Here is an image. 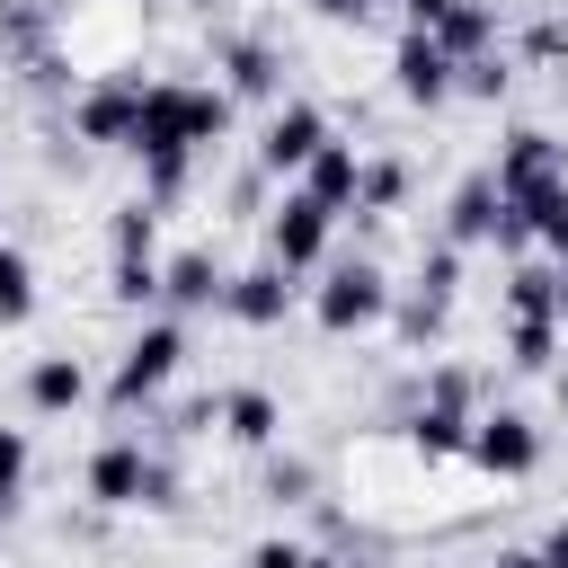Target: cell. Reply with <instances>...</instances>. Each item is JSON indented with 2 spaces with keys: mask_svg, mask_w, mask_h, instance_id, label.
<instances>
[{
  "mask_svg": "<svg viewBox=\"0 0 568 568\" xmlns=\"http://www.w3.org/2000/svg\"><path fill=\"white\" fill-rule=\"evenodd\" d=\"M390 311V284H382V266L373 257H346V266H328L320 275V293H311V320L328 328V337H346V328H373Z\"/></svg>",
  "mask_w": 568,
  "mask_h": 568,
  "instance_id": "1",
  "label": "cell"
},
{
  "mask_svg": "<svg viewBox=\"0 0 568 568\" xmlns=\"http://www.w3.org/2000/svg\"><path fill=\"white\" fill-rule=\"evenodd\" d=\"M222 71H231V89H240V98H266V89H275V53H266V44H248V36H231V44H222Z\"/></svg>",
  "mask_w": 568,
  "mask_h": 568,
  "instance_id": "21",
  "label": "cell"
},
{
  "mask_svg": "<svg viewBox=\"0 0 568 568\" xmlns=\"http://www.w3.org/2000/svg\"><path fill=\"white\" fill-rule=\"evenodd\" d=\"M550 275H559V320H568V257H559V266H550Z\"/></svg>",
  "mask_w": 568,
  "mask_h": 568,
  "instance_id": "36",
  "label": "cell"
},
{
  "mask_svg": "<svg viewBox=\"0 0 568 568\" xmlns=\"http://www.w3.org/2000/svg\"><path fill=\"white\" fill-rule=\"evenodd\" d=\"M18 488H27V435H18V426H0V515L18 506Z\"/></svg>",
  "mask_w": 568,
  "mask_h": 568,
  "instance_id": "27",
  "label": "cell"
},
{
  "mask_svg": "<svg viewBox=\"0 0 568 568\" xmlns=\"http://www.w3.org/2000/svg\"><path fill=\"white\" fill-rule=\"evenodd\" d=\"M408 195V169L399 160H364V178H355V213H390Z\"/></svg>",
  "mask_w": 568,
  "mask_h": 568,
  "instance_id": "23",
  "label": "cell"
},
{
  "mask_svg": "<svg viewBox=\"0 0 568 568\" xmlns=\"http://www.w3.org/2000/svg\"><path fill=\"white\" fill-rule=\"evenodd\" d=\"M320 142H328V115H320V106H275L266 133H257V169H266V178H302V169L320 160Z\"/></svg>",
  "mask_w": 568,
  "mask_h": 568,
  "instance_id": "5",
  "label": "cell"
},
{
  "mask_svg": "<svg viewBox=\"0 0 568 568\" xmlns=\"http://www.w3.org/2000/svg\"><path fill=\"white\" fill-rule=\"evenodd\" d=\"M151 240H160V204H151V195L115 204V222H106V248H115V257H151Z\"/></svg>",
  "mask_w": 568,
  "mask_h": 568,
  "instance_id": "20",
  "label": "cell"
},
{
  "mask_svg": "<svg viewBox=\"0 0 568 568\" xmlns=\"http://www.w3.org/2000/svg\"><path fill=\"white\" fill-rule=\"evenodd\" d=\"M328 231H337V213H328L320 195H302V186H293V195L266 213V257H275L284 275H302V266H320V257H328Z\"/></svg>",
  "mask_w": 568,
  "mask_h": 568,
  "instance_id": "4",
  "label": "cell"
},
{
  "mask_svg": "<svg viewBox=\"0 0 568 568\" xmlns=\"http://www.w3.org/2000/svg\"><path fill=\"white\" fill-rule=\"evenodd\" d=\"M302 488H311L302 462H275V470H266V497H302Z\"/></svg>",
  "mask_w": 568,
  "mask_h": 568,
  "instance_id": "32",
  "label": "cell"
},
{
  "mask_svg": "<svg viewBox=\"0 0 568 568\" xmlns=\"http://www.w3.org/2000/svg\"><path fill=\"white\" fill-rule=\"evenodd\" d=\"M106 293H115L124 311H142V302H160V266H151V257H115V275H106Z\"/></svg>",
  "mask_w": 568,
  "mask_h": 568,
  "instance_id": "24",
  "label": "cell"
},
{
  "mask_svg": "<svg viewBox=\"0 0 568 568\" xmlns=\"http://www.w3.org/2000/svg\"><path fill=\"white\" fill-rule=\"evenodd\" d=\"M311 568H346V559H320V550H311Z\"/></svg>",
  "mask_w": 568,
  "mask_h": 568,
  "instance_id": "37",
  "label": "cell"
},
{
  "mask_svg": "<svg viewBox=\"0 0 568 568\" xmlns=\"http://www.w3.org/2000/svg\"><path fill=\"white\" fill-rule=\"evenodd\" d=\"M311 9H320V18H364L373 0H311Z\"/></svg>",
  "mask_w": 568,
  "mask_h": 568,
  "instance_id": "34",
  "label": "cell"
},
{
  "mask_svg": "<svg viewBox=\"0 0 568 568\" xmlns=\"http://www.w3.org/2000/svg\"><path fill=\"white\" fill-rule=\"evenodd\" d=\"M515 213H524V231H532L550 257H568V178H550V186L515 195Z\"/></svg>",
  "mask_w": 568,
  "mask_h": 568,
  "instance_id": "18",
  "label": "cell"
},
{
  "mask_svg": "<svg viewBox=\"0 0 568 568\" xmlns=\"http://www.w3.org/2000/svg\"><path fill=\"white\" fill-rule=\"evenodd\" d=\"M248 568H311V550H302V541H257Z\"/></svg>",
  "mask_w": 568,
  "mask_h": 568,
  "instance_id": "29",
  "label": "cell"
},
{
  "mask_svg": "<svg viewBox=\"0 0 568 568\" xmlns=\"http://www.w3.org/2000/svg\"><path fill=\"white\" fill-rule=\"evenodd\" d=\"M178 364H186V328H178V320H142V337L124 346V364H115L106 399H115V408H142V399H151Z\"/></svg>",
  "mask_w": 568,
  "mask_h": 568,
  "instance_id": "3",
  "label": "cell"
},
{
  "mask_svg": "<svg viewBox=\"0 0 568 568\" xmlns=\"http://www.w3.org/2000/svg\"><path fill=\"white\" fill-rule=\"evenodd\" d=\"M27 399H36L44 417L80 408V399H89V373H80V355H36V364H27Z\"/></svg>",
  "mask_w": 568,
  "mask_h": 568,
  "instance_id": "13",
  "label": "cell"
},
{
  "mask_svg": "<svg viewBox=\"0 0 568 568\" xmlns=\"http://www.w3.org/2000/svg\"><path fill=\"white\" fill-rule=\"evenodd\" d=\"M89 497H98V506H169V470H160L133 435H115V444L89 453Z\"/></svg>",
  "mask_w": 568,
  "mask_h": 568,
  "instance_id": "2",
  "label": "cell"
},
{
  "mask_svg": "<svg viewBox=\"0 0 568 568\" xmlns=\"http://www.w3.org/2000/svg\"><path fill=\"white\" fill-rule=\"evenodd\" d=\"M506 311H515V320H559V275L532 266V257H515V275H506Z\"/></svg>",
  "mask_w": 568,
  "mask_h": 568,
  "instance_id": "19",
  "label": "cell"
},
{
  "mask_svg": "<svg viewBox=\"0 0 568 568\" xmlns=\"http://www.w3.org/2000/svg\"><path fill=\"white\" fill-rule=\"evenodd\" d=\"M488 568H541V550H497Z\"/></svg>",
  "mask_w": 568,
  "mask_h": 568,
  "instance_id": "35",
  "label": "cell"
},
{
  "mask_svg": "<svg viewBox=\"0 0 568 568\" xmlns=\"http://www.w3.org/2000/svg\"><path fill=\"white\" fill-rule=\"evenodd\" d=\"M470 462L497 470V479H524V470L541 462V426H532L524 408H488V417L470 426Z\"/></svg>",
  "mask_w": 568,
  "mask_h": 568,
  "instance_id": "6",
  "label": "cell"
},
{
  "mask_svg": "<svg viewBox=\"0 0 568 568\" xmlns=\"http://www.w3.org/2000/svg\"><path fill=\"white\" fill-rule=\"evenodd\" d=\"M435 408H470V373H462V364L435 373Z\"/></svg>",
  "mask_w": 568,
  "mask_h": 568,
  "instance_id": "30",
  "label": "cell"
},
{
  "mask_svg": "<svg viewBox=\"0 0 568 568\" xmlns=\"http://www.w3.org/2000/svg\"><path fill=\"white\" fill-rule=\"evenodd\" d=\"M355 178H364V160H355L346 142H320V160L302 169V195H320L328 213H346V204H355Z\"/></svg>",
  "mask_w": 568,
  "mask_h": 568,
  "instance_id": "15",
  "label": "cell"
},
{
  "mask_svg": "<svg viewBox=\"0 0 568 568\" xmlns=\"http://www.w3.org/2000/svg\"><path fill=\"white\" fill-rule=\"evenodd\" d=\"M293 293H302V284H293V275H284V266L266 257V266H248V275H231V293H222V311H231V320H248V328H275V320L293 311Z\"/></svg>",
  "mask_w": 568,
  "mask_h": 568,
  "instance_id": "10",
  "label": "cell"
},
{
  "mask_svg": "<svg viewBox=\"0 0 568 568\" xmlns=\"http://www.w3.org/2000/svg\"><path fill=\"white\" fill-rule=\"evenodd\" d=\"M470 426H479L470 408H435V399H426V408L408 417V444H417V462H453V453H470Z\"/></svg>",
  "mask_w": 568,
  "mask_h": 568,
  "instance_id": "14",
  "label": "cell"
},
{
  "mask_svg": "<svg viewBox=\"0 0 568 568\" xmlns=\"http://www.w3.org/2000/svg\"><path fill=\"white\" fill-rule=\"evenodd\" d=\"M550 346H559V320H515V364H524V373H541Z\"/></svg>",
  "mask_w": 568,
  "mask_h": 568,
  "instance_id": "26",
  "label": "cell"
},
{
  "mask_svg": "<svg viewBox=\"0 0 568 568\" xmlns=\"http://www.w3.org/2000/svg\"><path fill=\"white\" fill-rule=\"evenodd\" d=\"M541 568H568V524H550V541H541Z\"/></svg>",
  "mask_w": 568,
  "mask_h": 568,
  "instance_id": "33",
  "label": "cell"
},
{
  "mask_svg": "<svg viewBox=\"0 0 568 568\" xmlns=\"http://www.w3.org/2000/svg\"><path fill=\"white\" fill-rule=\"evenodd\" d=\"M497 213H506L497 178H462V195H453V222H444V240H453V248H470V240H497Z\"/></svg>",
  "mask_w": 568,
  "mask_h": 568,
  "instance_id": "12",
  "label": "cell"
},
{
  "mask_svg": "<svg viewBox=\"0 0 568 568\" xmlns=\"http://www.w3.org/2000/svg\"><path fill=\"white\" fill-rule=\"evenodd\" d=\"M435 44H444L453 62H479V53L497 44V9H488V0H453V18L435 27Z\"/></svg>",
  "mask_w": 568,
  "mask_h": 568,
  "instance_id": "17",
  "label": "cell"
},
{
  "mask_svg": "<svg viewBox=\"0 0 568 568\" xmlns=\"http://www.w3.org/2000/svg\"><path fill=\"white\" fill-rule=\"evenodd\" d=\"M453 284H462V248H453V240H435V257L417 266V293L444 311V302H453Z\"/></svg>",
  "mask_w": 568,
  "mask_h": 568,
  "instance_id": "25",
  "label": "cell"
},
{
  "mask_svg": "<svg viewBox=\"0 0 568 568\" xmlns=\"http://www.w3.org/2000/svg\"><path fill=\"white\" fill-rule=\"evenodd\" d=\"M559 408H568V373H559Z\"/></svg>",
  "mask_w": 568,
  "mask_h": 568,
  "instance_id": "38",
  "label": "cell"
},
{
  "mask_svg": "<svg viewBox=\"0 0 568 568\" xmlns=\"http://www.w3.org/2000/svg\"><path fill=\"white\" fill-rule=\"evenodd\" d=\"M195 9H213V0H195Z\"/></svg>",
  "mask_w": 568,
  "mask_h": 568,
  "instance_id": "39",
  "label": "cell"
},
{
  "mask_svg": "<svg viewBox=\"0 0 568 568\" xmlns=\"http://www.w3.org/2000/svg\"><path fill=\"white\" fill-rule=\"evenodd\" d=\"M142 71H124V80H98L89 98H80V142H124L133 151V124H142Z\"/></svg>",
  "mask_w": 568,
  "mask_h": 568,
  "instance_id": "8",
  "label": "cell"
},
{
  "mask_svg": "<svg viewBox=\"0 0 568 568\" xmlns=\"http://www.w3.org/2000/svg\"><path fill=\"white\" fill-rule=\"evenodd\" d=\"M550 178H568V169H559V142H550L541 124H515L506 151H497V195L515 204V195H532V186H550Z\"/></svg>",
  "mask_w": 568,
  "mask_h": 568,
  "instance_id": "9",
  "label": "cell"
},
{
  "mask_svg": "<svg viewBox=\"0 0 568 568\" xmlns=\"http://www.w3.org/2000/svg\"><path fill=\"white\" fill-rule=\"evenodd\" d=\"M27 311H36V266H27V248L0 240V328H18Z\"/></svg>",
  "mask_w": 568,
  "mask_h": 568,
  "instance_id": "22",
  "label": "cell"
},
{
  "mask_svg": "<svg viewBox=\"0 0 568 568\" xmlns=\"http://www.w3.org/2000/svg\"><path fill=\"white\" fill-rule=\"evenodd\" d=\"M453 89H462V98H506V62H497V53H479V62H462V71H453Z\"/></svg>",
  "mask_w": 568,
  "mask_h": 568,
  "instance_id": "28",
  "label": "cell"
},
{
  "mask_svg": "<svg viewBox=\"0 0 568 568\" xmlns=\"http://www.w3.org/2000/svg\"><path fill=\"white\" fill-rule=\"evenodd\" d=\"M222 293H231V275H222L204 248H178V257L160 266V302H178V311H213Z\"/></svg>",
  "mask_w": 568,
  "mask_h": 568,
  "instance_id": "11",
  "label": "cell"
},
{
  "mask_svg": "<svg viewBox=\"0 0 568 568\" xmlns=\"http://www.w3.org/2000/svg\"><path fill=\"white\" fill-rule=\"evenodd\" d=\"M453 53L435 44V36H399V53H390V89L408 98V106H444L453 98Z\"/></svg>",
  "mask_w": 568,
  "mask_h": 568,
  "instance_id": "7",
  "label": "cell"
},
{
  "mask_svg": "<svg viewBox=\"0 0 568 568\" xmlns=\"http://www.w3.org/2000/svg\"><path fill=\"white\" fill-rule=\"evenodd\" d=\"M399 9H408V36H435L453 18V0H399Z\"/></svg>",
  "mask_w": 568,
  "mask_h": 568,
  "instance_id": "31",
  "label": "cell"
},
{
  "mask_svg": "<svg viewBox=\"0 0 568 568\" xmlns=\"http://www.w3.org/2000/svg\"><path fill=\"white\" fill-rule=\"evenodd\" d=\"M213 417H222V435H231V444H275V426H284V408H275L266 390H222V399H213Z\"/></svg>",
  "mask_w": 568,
  "mask_h": 568,
  "instance_id": "16",
  "label": "cell"
}]
</instances>
